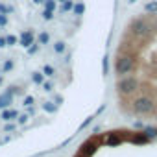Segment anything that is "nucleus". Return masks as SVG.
I'll use <instances>...</instances> for the list:
<instances>
[{
    "label": "nucleus",
    "instance_id": "obj_10",
    "mask_svg": "<svg viewBox=\"0 0 157 157\" xmlns=\"http://www.w3.org/2000/svg\"><path fill=\"white\" fill-rule=\"evenodd\" d=\"M32 82H33L35 85H43V83H44V74L39 72V70L33 72V74H32Z\"/></svg>",
    "mask_w": 157,
    "mask_h": 157
},
{
    "label": "nucleus",
    "instance_id": "obj_32",
    "mask_svg": "<svg viewBox=\"0 0 157 157\" xmlns=\"http://www.w3.org/2000/svg\"><path fill=\"white\" fill-rule=\"evenodd\" d=\"M26 113H28V115H35V107H33V105L26 107Z\"/></svg>",
    "mask_w": 157,
    "mask_h": 157
},
{
    "label": "nucleus",
    "instance_id": "obj_18",
    "mask_svg": "<svg viewBox=\"0 0 157 157\" xmlns=\"http://www.w3.org/2000/svg\"><path fill=\"white\" fill-rule=\"evenodd\" d=\"M43 109H44L46 113H54V111L57 109V105H56L54 102H44V104H43Z\"/></svg>",
    "mask_w": 157,
    "mask_h": 157
},
{
    "label": "nucleus",
    "instance_id": "obj_2",
    "mask_svg": "<svg viewBox=\"0 0 157 157\" xmlns=\"http://www.w3.org/2000/svg\"><path fill=\"white\" fill-rule=\"evenodd\" d=\"M131 111L137 117H146L155 111V100L150 94H140L131 102Z\"/></svg>",
    "mask_w": 157,
    "mask_h": 157
},
{
    "label": "nucleus",
    "instance_id": "obj_11",
    "mask_svg": "<svg viewBox=\"0 0 157 157\" xmlns=\"http://www.w3.org/2000/svg\"><path fill=\"white\" fill-rule=\"evenodd\" d=\"M72 10H74V2H72V0H67V2L61 4L59 13H68V11H72Z\"/></svg>",
    "mask_w": 157,
    "mask_h": 157
},
{
    "label": "nucleus",
    "instance_id": "obj_21",
    "mask_svg": "<svg viewBox=\"0 0 157 157\" xmlns=\"http://www.w3.org/2000/svg\"><path fill=\"white\" fill-rule=\"evenodd\" d=\"M56 8H57V2H56V0H46V2H44V10L56 11Z\"/></svg>",
    "mask_w": 157,
    "mask_h": 157
},
{
    "label": "nucleus",
    "instance_id": "obj_1",
    "mask_svg": "<svg viewBox=\"0 0 157 157\" xmlns=\"http://www.w3.org/2000/svg\"><path fill=\"white\" fill-rule=\"evenodd\" d=\"M139 89H140V83H139V80H137L133 74L122 76V78H118V82H117V91H118V94L122 98L133 96Z\"/></svg>",
    "mask_w": 157,
    "mask_h": 157
},
{
    "label": "nucleus",
    "instance_id": "obj_27",
    "mask_svg": "<svg viewBox=\"0 0 157 157\" xmlns=\"http://www.w3.org/2000/svg\"><path fill=\"white\" fill-rule=\"evenodd\" d=\"M43 89H44L46 93H52V91H54V83H52V82H44V83H43Z\"/></svg>",
    "mask_w": 157,
    "mask_h": 157
},
{
    "label": "nucleus",
    "instance_id": "obj_22",
    "mask_svg": "<svg viewBox=\"0 0 157 157\" xmlns=\"http://www.w3.org/2000/svg\"><path fill=\"white\" fill-rule=\"evenodd\" d=\"M13 67H15V63H13L11 59H6V61H4V67H2V72H10Z\"/></svg>",
    "mask_w": 157,
    "mask_h": 157
},
{
    "label": "nucleus",
    "instance_id": "obj_20",
    "mask_svg": "<svg viewBox=\"0 0 157 157\" xmlns=\"http://www.w3.org/2000/svg\"><path fill=\"white\" fill-rule=\"evenodd\" d=\"M142 131L148 135V139H155V137H157V129H155V128H144Z\"/></svg>",
    "mask_w": 157,
    "mask_h": 157
},
{
    "label": "nucleus",
    "instance_id": "obj_16",
    "mask_svg": "<svg viewBox=\"0 0 157 157\" xmlns=\"http://www.w3.org/2000/svg\"><path fill=\"white\" fill-rule=\"evenodd\" d=\"M102 72H104V76L109 74V56H104V59H102Z\"/></svg>",
    "mask_w": 157,
    "mask_h": 157
},
{
    "label": "nucleus",
    "instance_id": "obj_14",
    "mask_svg": "<svg viewBox=\"0 0 157 157\" xmlns=\"http://www.w3.org/2000/svg\"><path fill=\"white\" fill-rule=\"evenodd\" d=\"M37 43H39V44H48V43H50V33H48V32H41L39 37H37Z\"/></svg>",
    "mask_w": 157,
    "mask_h": 157
},
{
    "label": "nucleus",
    "instance_id": "obj_25",
    "mask_svg": "<svg viewBox=\"0 0 157 157\" xmlns=\"http://www.w3.org/2000/svg\"><path fill=\"white\" fill-rule=\"evenodd\" d=\"M17 129V126L13 124V122H6V126H4V131L6 133H11V131H15Z\"/></svg>",
    "mask_w": 157,
    "mask_h": 157
},
{
    "label": "nucleus",
    "instance_id": "obj_34",
    "mask_svg": "<svg viewBox=\"0 0 157 157\" xmlns=\"http://www.w3.org/2000/svg\"><path fill=\"white\" fill-rule=\"evenodd\" d=\"M146 126L142 124V122H135V129H144Z\"/></svg>",
    "mask_w": 157,
    "mask_h": 157
},
{
    "label": "nucleus",
    "instance_id": "obj_28",
    "mask_svg": "<svg viewBox=\"0 0 157 157\" xmlns=\"http://www.w3.org/2000/svg\"><path fill=\"white\" fill-rule=\"evenodd\" d=\"M33 102H35V100H33V96H30V94H28V96H24V105H26V107L33 105Z\"/></svg>",
    "mask_w": 157,
    "mask_h": 157
},
{
    "label": "nucleus",
    "instance_id": "obj_15",
    "mask_svg": "<svg viewBox=\"0 0 157 157\" xmlns=\"http://www.w3.org/2000/svg\"><path fill=\"white\" fill-rule=\"evenodd\" d=\"M65 48H67L65 41H57V43L54 44V52H56V54H63V52H65Z\"/></svg>",
    "mask_w": 157,
    "mask_h": 157
},
{
    "label": "nucleus",
    "instance_id": "obj_3",
    "mask_svg": "<svg viewBox=\"0 0 157 157\" xmlns=\"http://www.w3.org/2000/svg\"><path fill=\"white\" fill-rule=\"evenodd\" d=\"M135 68H137V59H133V57H129V56H117V61H115V72H117L118 78L131 74Z\"/></svg>",
    "mask_w": 157,
    "mask_h": 157
},
{
    "label": "nucleus",
    "instance_id": "obj_38",
    "mask_svg": "<svg viewBox=\"0 0 157 157\" xmlns=\"http://www.w3.org/2000/svg\"><path fill=\"white\" fill-rule=\"evenodd\" d=\"M128 2H129V4H135V2H137V0H128Z\"/></svg>",
    "mask_w": 157,
    "mask_h": 157
},
{
    "label": "nucleus",
    "instance_id": "obj_26",
    "mask_svg": "<svg viewBox=\"0 0 157 157\" xmlns=\"http://www.w3.org/2000/svg\"><path fill=\"white\" fill-rule=\"evenodd\" d=\"M43 19H44V21H52V19H54V11L44 10V11H43Z\"/></svg>",
    "mask_w": 157,
    "mask_h": 157
},
{
    "label": "nucleus",
    "instance_id": "obj_24",
    "mask_svg": "<svg viewBox=\"0 0 157 157\" xmlns=\"http://www.w3.org/2000/svg\"><path fill=\"white\" fill-rule=\"evenodd\" d=\"M39 48H41V44H39V43H33V44L28 48V54H30V56H35V54L39 52Z\"/></svg>",
    "mask_w": 157,
    "mask_h": 157
},
{
    "label": "nucleus",
    "instance_id": "obj_33",
    "mask_svg": "<svg viewBox=\"0 0 157 157\" xmlns=\"http://www.w3.org/2000/svg\"><path fill=\"white\" fill-rule=\"evenodd\" d=\"M93 120H94V118H93V117H91V118H87V120H85V122H83V124H82V129H83V128H87V126H89V124H91V122H93Z\"/></svg>",
    "mask_w": 157,
    "mask_h": 157
},
{
    "label": "nucleus",
    "instance_id": "obj_8",
    "mask_svg": "<svg viewBox=\"0 0 157 157\" xmlns=\"http://www.w3.org/2000/svg\"><path fill=\"white\" fill-rule=\"evenodd\" d=\"M15 118H19V111L17 109H4L2 111V120L4 122H11Z\"/></svg>",
    "mask_w": 157,
    "mask_h": 157
},
{
    "label": "nucleus",
    "instance_id": "obj_30",
    "mask_svg": "<svg viewBox=\"0 0 157 157\" xmlns=\"http://www.w3.org/2000/svg\"><path fill=\"white\" fill-rule=\"evenodd\" d=\"M8 24V15H2V13H0V28H4Z\"/></svg>",
    "mask_w": 157,
    "mask_h": 157
},
{
    "label": "nucleus",
    "instance_id": "obj_36",
    "mask_svg": "<svg viewBox=\"0 0 157 157\" xmlns=\"http://www.w3.org/2000/svg\"><path fill=\"white\" fill-rule=\"evenodd\" d=\"M33 2H35V4H44L46 0H33Z\"/></svg>",
    "mask_w": 157,
    "mask_h": 157
},
{
    "label": "nucleus",
    "instance_id": "obj_4",
    "mask_svg": "<svg viewBox=\"0 0 157 157\" xmlns=\"http://www.w3.org/2000/svg\"><path fill=\"white\" fill-rule=\"evenodd\" d=\"M98 146H100V137H98V135H94V137H91L89 140H85V142L82 144L80 153H82V155H85V157H91V155L98 150Z\"/></svg>",
    "mask_w": 157,
    "mask_h": 157
},
{
    "label": "nucleus",
    "instance_id": "obj_31",
    "mask_svg": "<svg viewBox=\"0 0 157 157\" xmlns=\"http://www.w3.org/2000/svg\"><path fill=\"white\" fill-rule=\"evenodd\" d=\"M54 104H56V105L63 104V96H61V94H54Z\"/></svg>",
    "mask_w": 157,
    "mask_h": 157
},
{
    "label": "nucleus",
    "instance_id": "obj_7",
    "mask_svg": "<svg viewBox=\"0 0 157 157\" xmlns=\"http://www.w3.org/2000/svg\"><path fill=\"white\" fill-rule=\"evenodd\" d=\"M13 104V94L11 93H2V94H0V109H8L10 105Z\"/></svg>",
    "mask_w": 157,
    "mask_h": 157
},
{
    "label": "nucleus",
    "instance_id": "obj_29",
    "mask_svg": "<svg viewBox=\"0 0 157 157\" xmlns=\"http://www.w3.org/2000/svg\"><path fill=\"white\" fill-rule=\"evenodd\" d=\"M28 118H30V115H28V113H24V115H19V118H17V120H19V124H26V122H28Z\"/></svg>",
    "mask_w": 157,
    "mask_h": 157
},
{
    "label": "nucleus",
    "instance_id": "obj_17",
    "mask_svg": "<svg viewBox=\"0 0 157 157\" xmlns=\"http://www.w3.org/2000/svg\"><path fill=\"white\" fill-rule=\"evenodd\" d=\"M43 74H44V76H48V78H54L56 68H54L52 65H44V67H43Z\"/></svg>",
    "mask_w": 157,
    "mask_h": 157
},
{
    "label": "nucleus",
    "instance_id": "obj_19",
    "mask_svg": "<svg viewBox=\"0 0 157 157\" xmlns=\"http://www.w3.org/2000/svg\"><path fill=\"white\" fill-rule=\"evenodd\" d=\"M15 10H13V6H6V4H0V13L2 15H10V13H13Z\"/></svg>",
    "mask_w": 157,
    "mask_h": 157
},
{
    "label": "nucleus",
    "instance_id": "obj_9",
    "mask_svg": "<svg viewBox=\"0 0 157 157\" xmlns=\"http://www.w3.org/2000/svg\"><path fill=\"white\" fill-rule=\"evenodd\" d=\"M120 142H122L120 133H109V135L105 137V144H109V146H118Z\"/></svg>",
    "mask_w": 157,
    "mask_h": 157
},
{
    "label": "nucleus",
    "instance_id": "obj_39",
    "mask_svg": "<svg viewBox=\"0 0 157 157\" xmlns=\"http://www.w3.org/2000/svg\"><path fill=\"white\" fill-rule=\"evenodd\" d=\"M2 82H4V80H2V76H0V85H2Z\"/></svg>",
    "mask_w": 157,
    "mask_h": 157
},
{
    "label": "nucleus",
    "instance_id": "obj_35",
    "mask_svg": "<svg viewBox=\"0 0 157 157\" xmlns=\"http://www.w3.org/2000/svg\"><path fill=\"white\" fill-rule=\"evenodd\" d=\"M4 46H8V43H6V37H0V48H4Z\"/></svg>",
    "mask_w": 157,
    "mask_h": 157
},
{
    "label": "nucleus",
    "instance_id": "obj_23",
    "mask_svg": "<svg viewBox=\"0 0 157 157\" xmlns=\"http://www.w3.org/2000/svg\"><path fill=\"white\" fill-rule=\"evenodd\" d=\"M6 43H8V46H15L19 43V39H17V35H8L6 37Z\"/></svg>",
    "mask_w": 157,
    "mask_h": 157
},
{
    "label": "nucleus",
    "instance_id": "obj_6",
    "mask_svg": "<svg viewBox=\"0 0 157 157\" xmlns=\"http://www.w3.org/2000/svg\"><path fill=\"white\" fill-rule=\"evenodd\" d=\"M128 139H129V142H133V144H148V142H150V139H148V135H146L144 131L133 133V135H129Z\"/></svg>",
    "mask_w": 157,
    "mask_h": 157
},
{
    "label": "nucleus",
    "instance_id": "obj_13",
    "mask_svg": "<svg viewBox=\"0 0 157 157\" xmlns=\"http://www.w3.org/2000/svg\"><path fill=\"white\" fill-rule=\"evenodd\" d=\"M144 11L146 13H155L157 15V0H151V2H148L144 6Z\"/></svg>",
    "mask_w": 157,
    "mask_h": 157
},
{
    "label": "nucleus",
    "instance_id": "obj_40",
    "mask_svg": "<svg viewBox=\"0 0 157 157\" xmlns=\"http://www.w3.org/2000/svg\"><path fill=\"white\" fill-rule=\"evenodd\" d=\"M153 22H155V28H157V17H155V21H153Z\"/></svg>",
    "mask_w": 157,
    "mask_h": 157
},
{
    "label": "nucleus",
    "instance_id": "obj_12",
    "mask_svg": "<svg viewBox=\"0 0 157 157\" xmlns=\"http://www.w3.org/2000/svg\"><path fill=\"white\" fill-rule=\"evenodd\" d=\"M72 11H74V15H76V17H82V15H83V11H85V4H83V2H76Z\"/></svg>",
    "mask_w": 157,
    "mask_h": 157
},
{
    "label": "nucleus",
    "instance_id": "obj_5",
    "mask_svg": "<svg viewBox=\"0 0 157 157\" xmlns=\"http://www.w3.org/2000/svg\"><path fill=\"white\" fill-rule=\"evenodd\" d=\"M33 43H35V35H33V32H32V30H26V32H22V33H21V39H19V44H21V46L30 48Z\"/></svg>",
    "mask_w": 157,
    "mask_h": 157
},
{
    "label": "nucleus",
    "instance_id": "obj_37",
    "mask_svg": "<svg viewBox=\"0 0 157 157\" xmlns=\"http://www.w3.org/2000/svg\"><path fill=\"white\" fill-rule=\"evenodd\" d=\"M74 157H85V155H82V153H80V151H78V153H76V155H74Z\"/></svg>",
    "mask_w": 157,
    "mask_h": 157
},
{
    "label": "nucleus",
    "instance_id": "obj_41",
    "mask_svg": "<svg viewBox=\"0 0 157 157\" xmlns=\"http://www.w3.org/2000/svg\"><path fill=\"white\" fill-rule=\"evenodd\" d=\"M57 2H61V4H63V2H67V0H57Z\"/></svg>",
    "mask_w": 157,
    "mask_h": 157
}]
</instances>
